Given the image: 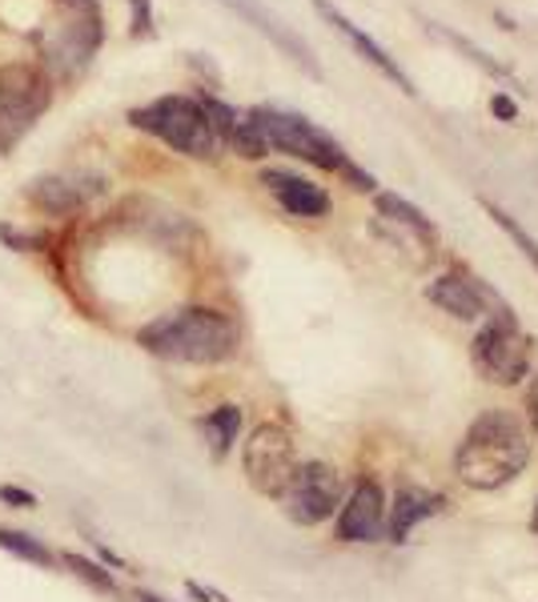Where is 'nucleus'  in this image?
Listing matches in <instances>:
<instances>
[{
  "label": "nucleus",
  "mask_w": 538,
  "mask_h": 602,
  "mask_svg": "<svg viewBox=\"0 0 538 602\" xmlns=\"http://www.w3.org/2000/svg\"><path fill=\"white\" fill-rule=\"evenodd\" d=\"M101 189L105 186H101V177H93V174H53V177L33 181L29 201L41 205L45 213H53V218H69V213L89 205Z\"/></svg>",
  "instance_id": "obj_13"
},
{
  "label": "nucleus",
  "mask_w": 538,
  "mask_h": 602,
  "mask_svg": "<svg viewBox=\"0 0 538 602\" xmlns=\"http://www.w3.org/2000/svg\"><path fill=\"white\" fill-rule=\"evenodd\" d=\"M249 121L258 125V133L266 137L269 149H281L290 157H302V161L317 165V169H329V174H341L350 157L341 149L338 141L322 133L314 121H305L298 113H285V109H249Z\"/></svg>",
  "instance_id": "obj_4"
},
{
  "label": "nucleus",
  "mask_w": 538,
  "mask_h": 602,
  "mask_svg": "<svg viewBox=\"0 0 538 602\" xmlns=\"http://www.w3.org/2000/svg\"><path fill=\"white\" fill-rule=\"evenodd\" d=\"M281 499H285V514L293 522L317 526L341 506V478L326 462H305L293 470V482Z\"/></svg>",
  "instance_id": "obj_9"
},
{
  "label": "nucleus",
  "mask_w": 538,
  "mask_h": 602,
  "mask_svg": "<svg viewBox=\"0 0 538 602\" xmlns=\"http://www.w3.org/2000/svg\"><path fill=\"white\" fill-rule=\"evenodd\" d=\"M530 422H535V430H538V378H535V386H530Z\"/></svg>",
  "instance_id": "obj_27"
},
{
  "label": "nucleus",
  "mask_w": 538,
  "mask_h": 602,
  "mask_svg": "<svg viewBox=\"0 0 538 602\" xmlns=\"http://www.w3.org/2000/svg\"><path fill=\"white\" fill-rule=\"evenodd\" d=\"M386 534V499L378 482H358L338 514L341 543H378Z\"/></svg>",
  "instance_id": "obj_11"
},
{
  "label": "nucleus",
  "mask_w": 538,
  "mask_h": 602,
  "mask_svg": "<svg viewBox=\"0 0 538 602\" xmlns=\"http://www.w3.org/2000/svg\"><path fill=\"white\" fill-rule=\"evenodd\" d=\"M60 9L65 16L45 36V60L60 77H77L105 41V16L97 0H60Z\"/></svg>",
  "instance_id": "obj_6"
},
{
  "label": "nucleus",
  "mask_w": 538,
  "mask_h": 602,
  "mask_svg": "<svg viewBox=\"0 0 538 602\" xmlns=\"http://www.w3.org/2000/svg\"><path fill=\"white\" fill-rule=\"evenodd\" d=\"M65 567L77 575V579H85L89 587H97V591H105L113 594L117 591V582H113V575H109L101 562H93V558H85V555H65Z\"/></svg>",
  "instance_id": "obj_23"
},
{
  "label": "nucleus",
  "mask_w": 538,
  "mask_h": 602,
  "mask_svg": "<svg viewBox=\"0 0 538 602\" xmlns=\"http://www.w3.org/2000/svg\"><path fill=\"white\" fill-rule=\"evenodd\" d=\"M141 602H165V599H157V594H141Z\"/></svg>",
  "instance_id": "obj_28"
},
{
  "label": "nucleus",
  "mask_w": 538,
  "mask_h": 602,
  "mask_svg": "<svg viewBox=\"0 0 538 602\" xmlns=\"http://www.w3.org/2000/svg\"><path fill=\"white\" fill-rule=\"evenodd\" d=\"M242 462H246L249 487L258 490V494H266V499H281L293 482L298 454H293L290 434H285L281 426H258L246 438Z\"/></svg>",
  "instance_id": "obj_8"
},
{
  "label": "nucleus",
  "mask_w": 538,
  "mask_h": 602,
  "mask_svg": "<svg viewBox=\"0 0 538 602\" xmlns=\"http://www.w3.org/2000/svg\"><path fill=\"white\" fill-rule=\"evenodd\" d=\"M130 125H137L141 133H149V137L165 141L169 149L186 153V157H198V161L217 157V145H222L198 97H177V93L157 97V101L133 109Z\"/></svg>",
  "instance_id": "obj_3"
},
{
  "label": "nucleus",
  "mask_w": 538,
  "mask_h": 602,
  "mask_svg": "<svg viewBox=\"0 0 538 602\" xmlns=\"http://www.w3.org/2000/svg\"><path fill=\"white\" fill-rule=\"evenodd\" d=\"M535 534H538V510H535Z\"/></svg>",
  "instance_id": "obj_29"
},
{
  "label": "nucleus",
  "mask_w": 538,
  "mask_h": 602,
  "mask_svg": "<svg viewBox=\"0 0 538 602\" xmlns=\"http://www.w3.org/2000/svg\"><path fill=\"white\" fill-rule=\"evenodd\" d=\"M438 506H442V499L430 494V490H418V487L399 490V499H394V510H390V522H386L390 538H394V543H406L410 531H414L418 522L430 519V514H438Z\"/></svg>",
  "instance_id": "obj_16"
},
{
  "label": "nucleus",
  "mask_w": 538,
  "mask_h": 602,
  "mask_svg": "<svg viewBox=\"0 0 538 602\" xmlns=\"http://www.w3.org/2000/svg\"><path fill=\"white\" fill-rule=\"evenodd\" d=\"M133 4V36H149L153 33V4L149 0H130Z\"/></svg>",
  "instance_id": "obj_24"
},
{
  "label": "nucleus",
  "mask_w": 538,
  "mask_h": 602,
  "mask_svg": "<svg viewBox=\"0 0 538 602\" xmlns=\"http://www.w3.org/2000/svg\"><path fill=\"white\" fill-rule=\"evenodd\" d=\"M310 4H314L317 9V16H322V21L326 24H334V29H338L341 36H346V45L354 48V53H358V57L366 60V65H374L378 73H382V77H386V81H394L402 89V93L406 97H414L418 93V89H414V81H410V73L402 69L399 60L390 57L386 48L378 45L374 36L370 33H362V29H358V24L350 21V16H346V12L338 9V4H329V0H310Z\"/></svg>",
  "instance_id": "obj_10"
},
{
  "label": "nucleus",
  "mask_w": 538,
  "mask_h": 602,
  "mask_svg": "<svg viewBox=\"0 0 538 602\" xmlns=\"http://www.w3.org/2000/svg\"><path fill=\"white\" fill-rule=\"evenodd\" d=\"M201 430H205V438H210L213 458H225V454L234 450L237 430H242V410H237V405H217L213 414H205Z\"/></svg>",
  "instance_id": "obj_18"
},
{
  "label": "nucleus",
  "mask_w": 538,
  "mask_h": 602,
  "mask_svg": "<svg viewBox=\"0 0 538 602\" xmlns=\"http://www.w3.org/2000/svg\"><path fill=\"white\" fill-rule=\"evenodd\" d=\"M137 342L149 349L153 358L165 361H189V366H213V361L234 358L237 349V325L222 310L189 305V310L165 313L149 322L137 334Z\"/></svg>",
  "instance_id": "obj_2"
},
{
  "label": "nucleus",
  "mask_w": 538,
  "mask_h": 602,
  "mask_svg": "<svg viewBox=\"0 0 538 602\" xmlns=\"http://www.w3.org/2000/svg\"><path fill=\"white\" fill-rule=\"evenodd\" d=\"M222 4L229 12H237V16H242L246 24H254V29H258L261 36H269V41H273V45H278L281 53H285V57L293 60V65H302V69L310 73V77H322V65L314 60V48L305 45V41L298 33H293L290 24H281L278 16H273V12H269L266 4H261V0H222Z\"/></svg>",
  "instance_id": "obj_12"
},
{
  "label": "nucleus",
  "mask_w": 538,
  "mask_h": 602,
  "mask_svg": "<svg viewBox=\"0 0 538 602\" xmlns=\"http://www.w3.org/2000/svg\"><path fill=\"white\" fill-rule=\"evenodd\" d=\"M482 209H486V213H491V218H494V225H498V230H503L506 237H511V242H515L518 249H523V257H530V266L538 269V242H535V237H530V233L523 230V225H518V221L511 218V213H506V209H498V205H494V201H482Z\"/></svg>",
  "instance_id": "obj_20"
},
{
  "label": "nucleus",
  "mask_w": 538,
  "mask_h": 602,
  "mask_svg": "<svg viewBox=\"0 0 538 602\" xmlns=\"http://www.w3.org/2000/svg\"><path fill=\"white\" fill-rule=\"evenodd\" d=\"M53 104V85L36 65L0 69V153H12Z\"/></svg>",
  "instance_id": "obj_5"
},
{
  "label": "nucleus",
  "mask_w": 538,
  "mask_h": 602,
  "mask_svg": "<svg viewBox=\"0 0 538 602\" xmlns=\"http://www.w3.org/2000/svg\"><path fill=\"white\" fill-rule=\"evenodd\" d=\"M426 298H430L438 310L450 313V317H458V322H474V317H482V313L494 305V293L486 290L482 281L467 278V274L434 278L430 286H426Z\"/></svg>",
  "instance_id": "obj_14"
},
{
  "label": "nucleus",
  "mask_w": 538,
  "mask_h": 602,
  "mask_svg": "<svg viewBox=\"0 0 538 602\" xmlns=\"http://www.w3.org/2000/svg\"><path fill=\"white\" fill-rule=\"evenodd\" d=\"M491 109H494V116H503V121H515V116H518V104L511 101L506 93H494Z\"/></svg>",
  "instance_id": "obj_26"
},
{
  "label": "nucleus",
  "mask_w": 538,
  "mask_h": 602,
  "mask_svg": "<svg viewBox=\"0 0 538 602\" xmlns=\"http://www.w3.org/2000/svg\"><path fill=\"white\" fill-rule=\"evenodd\" d=\"M229 145H234V153L237 157H249V161H258V157H266L269 153V145H266V137L258 133V125L249 121V113L242 116L237 113V121H234V129H229Z\"/></svg>",
  "instance_id": "obj_19"
},
{
  "label": "nucleus",
  "mask_w": 538,
  "mask_h": 602,
  "mask_svg": "<svg viewBox=\"0 0 538 602\" xmlns=\"http://www.w3.org/2000/svg\"><path fill=\"white\" fill-rule=\"evenodd\" d=\"M0 502H12V506L29 510V506H36V494H29V490H21V487H0Z\"/></svg>",
  "instance_id": "obj_25"
},
{
  "label": "nucleus",
  "mask_w": 538,
  "mask_h": 602,
  "mask_svg": "<svg viewBox=\"0 0 538 602\" xmlns=\"http://www.w3.org/2000/svg\"><path fill=\"white\" fill-rule=\"evenodd\" d=\"M470 358H474V370L486 378V382L498 386H518L530 374V342L515 330V322H491L482 325L474 342H470Z\"/></svg>",
  "instance_id": "obj_7"
},
{
  "label": "nucleus",
  "mask_w": 538,
  "mask_h": 602,
  "mask_svg": "<svg viewBox=\"0 0 538 602\" xmlns=\"http://www.w3.org/2000/svg\"><path fill=\"white\" fill-rule=\"evenodd\" d=\"M426 29H430V33H438V36H446V41H450V45L455 48H462V53H470V60H474V65H479V69H486V73H494V77H498V81H506L511 85V77H506V69L503 65H498V60H491L486 57V53H482L479 45H474V41H470V36H458V33H450V29H442V24H426Z\"/></svg>",
  "instance_id": "obj_21"
},
{
  "label": "nucleus",
  "mask_w": 538,
  "mask_h": 602,
  "mask_svg": "<svg viewBox=\"0 0 538 602\" xmlns=\"http://www.w3.org/2000/svg\"><path fill=\"white\" fill-rule=\"evenodd\" d=\"M530 462L527 426L506 410H486L470 422V430L458 442L455 470L474 490H498L515 482Z\"/></svg>",
  "instance_id": "obj_1"
},
{
  "label": "nucleus",
  "mask_w": 538,
  "mask_h": 602,
  "mask_svg": "<svg viewBox=\"0 0 538 602\" xmlns=\"http://www.w3.org/2000/svg\"><path fill=\"white\" fill-rule=\"evenodd\" d=\"M378 218L390 221V225L399 230V237L402 233H414L418 242H434V225L426 221V213L410 205L406 198H399V193H382V198H378Z\"/></svg>",
  "instance_id": "obj_17"
},
{
  "label": "nucleus",
  "mask_w": 538,
  "mask_h": 602,
  "mask_svg": "<svg viewBox=\"0 0 538 602\" xmlns=\"http://www.w3.org/2000/svg\"><path fill=\"white\" fill-rule=\"evenodd\" d=\"M0 546H4V550H12L16 558H24V562H36V567H53V555H48L45 546L36 543V538H29V534H21V531H0Z\"/></svg>",
  "instance_id": "obj_22"
},
{
  "label": "nucleus",
  "mask_w": 538,
  "mask_h": 602,
  "mask_svg": "<svg viewBox=\"0 0 538 602\" xmlns=\"http://www.w3.org/2000/svg\"><path fill=\"white\" fill-rule=\"evenodd\" d=\"M261 186H266L269 193L281 201V209L293 213V218H322V213H329L326 189L314 186V181H305V177H298V174L266 169V174H261Z\"/></svg>",
  "instance_id": "obj_15"
}]
</instances>
